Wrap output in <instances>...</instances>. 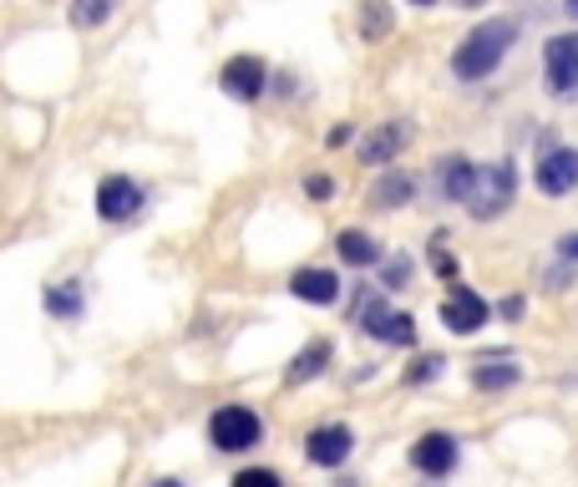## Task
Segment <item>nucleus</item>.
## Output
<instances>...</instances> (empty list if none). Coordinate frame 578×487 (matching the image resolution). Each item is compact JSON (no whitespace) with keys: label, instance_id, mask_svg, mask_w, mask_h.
<instances>
[{"label":"nucleus","instance_id":"4468645a","mask_svg":"<svg viewBox=\"0 0 578 487\" xmlns=\"http://www.w3.org/2000/svg\"><path fill=\"white\" fill-rule=\"evenodd\" d=\"M289 290L310 305H335L341 300V279L330 275V269H300V275L289 279Z\"/></svg>","mask_w":578,"mask_h":487},{"label":"nucleus","instance_id":"b1692460","mask_svg":"<svg viewBox=\"0 0 578 487\" xmlns=\"http://www.w3.org/2000/svg\"><path fill=\"white\" fill-rule=\"evenodd\" d=\"M407 279H411V259H391V264H386V275H381L386 290H401Z\"/></svg>","mask_w":578,"mask_h":487},{"label":"nucleus","instance_id":"7ed1b4c3","mask_svg":"<svg viewBox=\"0 0 578 487\" xmlns=\"http://www.w3.org/2000/svg\"><path fill=\"white\" fill-rule=\"evenodd\" d=\"M259 436H264V422H259V411H249V407H219L209 417V442L219 452H249V447H259Z\"/></svg>","mask_w":578,"mask_h":487},{"label":"nucleus","instance_id":"0eeeda50","mask_svg":"<svg viewBox=\"0 0 578 487\" xmlns=\"http://www.w3.org/2000/svg\"><path fill=\"white\" fill-rule=\"evenodd\" d=\"M533 184H538V193H548V198L574 193V188H578V147H558L548 137V143H543V158H538Z\"/></svg>","mask_w":578,"mask_h":487},{"label":"nucleus","instance_id":"2eb2a0df","mask_svg":"<svg viewBox=\"0 0 578 487\" xmlns=\"http://www.w3.org/2000/svg\"><path fill=\"white\" fill-rule=\"evenodd\" d=\"M411 198H416V178H411V173H396V168L370 188V203H376V209H407Z\"/></svg>","mask_w":578,"mask_h":487},{"label":"nucleus","instance_id":"bb28decb","mask_svg":"<svg viewBox=\"0 0 578 487\" xmlns=\"http://www.w3.org/2000/svg\"><path fill=\"white\" fill-rule=\"evenodd\" d=\"M310 193H315V198H330V178H310Z\"/></svg>","mask_w":578,"mask_h":487},{"label":"nucleus","instance_id":"393cba45","mask_svg":"<svg viewBox=\"0 0 578 487\" xmlns=\"http://www.w3.org/2000/svg\"><path fill=\"white\" fill-rule=\"evenodd\" d=\"M351 137H355V128H351V122H345V128H330V137H325V143H330V147H345V143H351Z\"/></svg>","mask_w":578,"mask_h":487},{"label":"nucleus","instance_id":"c756f323","mask_svg":"<svg viewBox=\"0 0 578 487\" xmlns=\"http://www.w3.org/2000/svg\"><path fill=\"white\" fill-rule=\"evenodd\" d=\"M153 487H184V483H173V477H163V483H153Z\"/></svg>","mask_w":578,"mask_h":487},{"label":"nucleus","instance_id":"a211bd4d","mask_svg":"<svg viewBox=\"0 0 578 487\" xmlns=\"http://www.w3.org/2000/svg\"><path fill=\"white\" fill-rule=\"evenodd\" d=\"M330 356H335V351H330V341H310L300 356L289 361V381H294V386H300V381H315L320 370L330 366Z\"/></svg>","mask_w":578,"mask_h":487},{"label":"nucleus","instance_id":"423d86ee","mask_svg":"<svg viewBox=\"0 0 578 487\" xmlns=\"http://www.w3.org/2000/svg\"><path fill=\"white\" fill-rule=\"evenodd\" d=\"M360 320H366V330L376 335V341L386 345H416V325H411V316H401V310H386V300L376 290H360Z\"/></svg>","mask_w":578,"mask_h":487},{"label":"nucleus","instance_id":"5701e85b","mask_svg":"<svg viewBox=\"0 0 578 487\" xmlns=\"http://www.w3.org/2000/svg\"><path fill=\"white\" fill-rule=\"evenodd\" d=\"M442 366H447V361H442V356H426V361H416V366L407 370V381H411V386H421V381H436V376H442Z\"/></svg>","mask_w":578,"mask_h":487},{"label":"nucleus","instance_id":"9d476101","mask_svg":"<svg viewBox=\"0 0 578 487\" xmlns=\"http://www.w3.org/2000/svg\"><path fill=\"white\" fill-rule=\"evenodd\" d=\"M442 325L452 335H477L487 325V300L477 290H467V285H452V295L442 300Z\"/></svg>","mask_w":578,"mask_h":487},{"label":"nucleus","instance_id":"aec40b11","mask_svg":"<svg viewBox=\"0 0 578 487\" xmlns=\"http://www.w3.org/2000/svg\"><path fill=\"white\" fill-rule=\"evenodd\" d=\"M467 184H473V163L467 158H442V193H447L452 203H462Z\"/></svg>","mask_w":578,"mask_h":487},{"label":"nucleus","instance_id":"20e7f679","mask_svg":"<svg viewBox=\"0 0 578 487\" xmlns=\"http://www.w3.org/2000/svg\"><path fill=\"white\" fill-rule=\"evenodd\" d=\"M97 219L102 224H127V219H137L143 213V203H147V193H143V184L137 178H127V173H107L102 184H97Z\"/></svg>","mask_w":578,"mask_h":487},{"label":"nucleus","instance_id":"a878e982","mask_svg":"<svg viewBox=\"0 0 578 487\" xmlns=\"http://www.w3.org/2000/svg\"><path fill=\"white\" fill-rule=\"evenodd\" d=\"M558 250H564V259H578V234H568L564 244H558Z\"/></svg>","mask_w":578,"mask_h":487},{"label":"nucleus","instance_id":"6ab92c4d","mask_svg":"<svg viewBox=\"0 0 578 487\" xmlns=\"http://www.w3.org/2000/svg\"><path fill=\"white\" fill-rule=\"evenodd\" d=\"M118 5H122V0H71V26H77V31L107 26V21L118 15Z\"/></svg>","mask_w":578,"mask_h":487},{"label":"nucleus","instance_id":"4be33fe9","mask_svg":"<svg viewBox=\"0 0 578 487\" xmlns=\"http://www.w3.org/2000/svg\"><path fill=\"white\" fill-rule=\"evenodd\" d=\"M234 487H285V477L269 473V467H244V473L234 477Z\"/></svg>","mask_w":578,"mask_h":487},{"label":"nucleus","instance_id":"c85d7f7f","mask_svg":"<svg viewBox=\"0 0 578 487\" xmlns=\"http://www.w3.org/2000/svg\"><path fill=\"white\" fill-rule=\"evenodd\" d=\"M564 11H568V15H574V21H578V0H564Z\"/></svg>","mask_w":578,"mask_h":487},{"label":"nucleus","instance_id":"f03ea898","mask_svg":"<svg viewBox=\"0 0 578 487\" xmlns=\"http://www.w3.org/2000/svg\"><path fill=\"white\" fill-rule=\"evenodd\" d=\"M513 198H518L513 163H482V168H473V184L462 193V209L473 213V219H498L502 209H513Z\"/></svg>","mask_w":578,"mask_h":487},{"label":"nucleus","instance_id":"1a4fd4ad","mask_svg":"<svg viewBox=\"0 0 578 487\" xmlns=\"http://www.w3.org/2000/svg\"><path fill=\"white\" fill-rule=\"evenodd\" d=\"M457 457H462V447L452 432H426L411 442V467L426 477H447L452 467H457Z\"/></svg>","mask_w":578,"mask_h":487},{"label":"nucleus","instance_id":"dca6fc26","mask_svg":"<svg viewBox=\"0 0 578 487\" xmlns=\"http://www.w3.org/2000/svg\"><path fill=\"white\" fill-rule=\"evenodd\" d=\"M523 381V366H513V361H477L473 366V386L477 391H508V386Z\"/></svg>","mask_w":578,"mask_h":487},{"label":"nucleus","instance_id":"7c9ffc66","mask_svg":"<svg viewBox=\"0 0 578 487\" xmlns=\"http://www.w3.org/2000/svg\"><path fill=\"white\" fill-rule=\"evenodd\" d=\"M411 5H432V0H411Z\"/></svg>","mask_w":578,"mask_h":487},{"label":"nucleus","instance_id":"412c9836","mask_svg":"<svg viewBox=\"0 0 578 487\" xmlns=\"http://www.w3.org/2000/svg\"><path fill=\"white\" fill-rule=\"evenodd\" d=\"M391 26H396L391 5H386V0H366V26H360V36L381 41V36H391Z\"/></svg>","mask_w":578,"mask_h":487},{"label":"nucleus","instance_id":"cd10ccee","mask_svg":"<svg viewBox=\"0 0 578 487\" xmlns=\"http://www.w3.org/2000/svg\"><path fill=\"white\" fill-rule=\"evenodd\" d=\"M462 11H477V5H487V0H457Z\"/></svg>","mask_w":578,"mask_h":487},{"label":"nucleus","instance_id":"9b49d317","mask_svg":"<svg viewBox=\"0 0 578 487\" xmlns=\"http://www.w3.org/2000/svg\"><path fill=\"white\" fill-rule=\"evenodd\" d=\"M351 447H355L351 427H315V432L304 436V457L315 462V467H345Z\"/></svg>","mask_w":578,"mask_h":487},{"label":"nucleus","instance_id":"f3484780","mask_svg":"<svg viewBox=\"0 0 578 487\" xmlns=\"http://www.w3.org/2000/svg\"><path fill=\"white\" fill-rule=\"evenodd\" d=\"M335 250H341L345 264H381V244H376L366 229H341Z\"/></svg>","mask_w":578,"mask_h":487},{"label":"nucleus","instance_id":"6e6552de","mask_svg":"<svg viewBox=\"0 0 578 487\" xmlns=\"http://www.w3.org/2000/svg\"><path fill=\"white\" fill-rule=\"evenodd\" d=\"M219 87H224V97H234V102H259L264 87H269V66H264L259 56H234V62H224V71H219Z\"/></svg>","mask_w":578,"mask_h":487},{"label":"nucleus","instance_id":"39448f33","mask_svg":"<svg viewBox=\"0 0 578 487\" xmlns=\"http://www.w3.org/2000/svg\"><path fill=\"white\" fill-rule=\"evenodd\" d=\"M543 81H548V92L564 97V102L578 97V36L574 31L543 41Z\"/></svg>","mask_w":578,"mask_h":487},{"label":"nucleus","instance_id":"ddd939ff","mask_svg":"<svg viewBox=\"0 0 578 487\" xmlns=\"http://www.w3.org/2000/svg\"><path fill=\"white\" fill-rule=\"evenodd\" d=\"M407 147V128L401 122H386V128H376L360 143V163H370V168H386V163H396V153Z\"/></svg>","mask_w":578,"mask_h":487},{"label":"nucleus","instance_id":"f8f14e48","mask_svg":"<svg viewBox=\"0 0 578 487\" xmlns=\"http://www.w3.org/2000/svg\"><path fill=\"white\" fill-rule=\"evenodd\" d=\"M41 310L52 320H62V325H71V320L87 316V285L81 279H56V285L41 290Z\"/></svg>","mask_w":578,"mask_h":487},{"label":"nucleus","instance_id":"f257e3e1","mask_svg":"<svg viewBox=\"0 0 578 487\" xmlns=\"http://www.w3.org/2000/svg\"><path fill=\"white\" fill-rule=\"evenodd\" d=\"M513 41H518V21H508V15H502V21H482L477 31H467V41L452 52V71H457V81L492 77Z\"/></svg>","mask_w":578,"mask_h":487}]
</instances>
